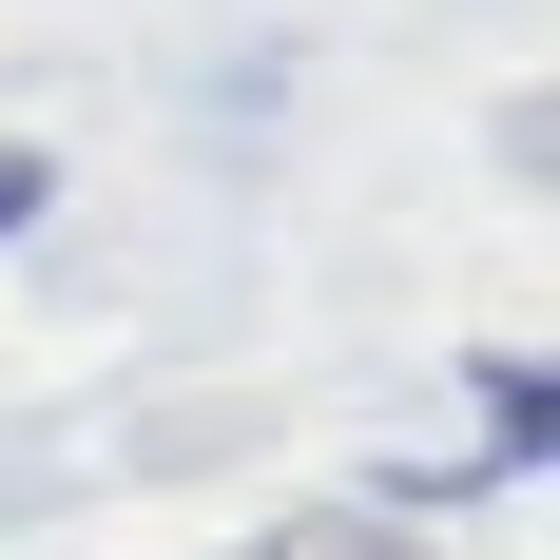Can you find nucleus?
Returning <instances> with one entry per match:
<instances>
[{
  "instance_id": "nucleus-1",
  "label": "nucleus",
  "mask_w": 560,
  "mask_h": 560,
  "mask_svg": "<svg viewBox=\"0 0 560 560\" xmlns=\"http://www.w3.org/2000/svg\"><path fill=\"white\" fill-rule=\"evenodd\" d=\"M232 560H425V541H406V522H348V503H329V522H271V541H232Z\"/></svg>"
},
{
  "instance_id": "nucleus-2",
  "label": "nucleus",
  "mask_w": 560,
  "mask_h": 560,
  "mask_svg": "<svg viewBox=\"0 0 560 560\" xmlns=\"http://www.w3.org/2000/svg\"><path fill=\"white\" fill-rule=\"evenodd\" d=\"M39 194H58V174L20 155V136H0V232H39Z\"/></svg>"
}]
</instances>
